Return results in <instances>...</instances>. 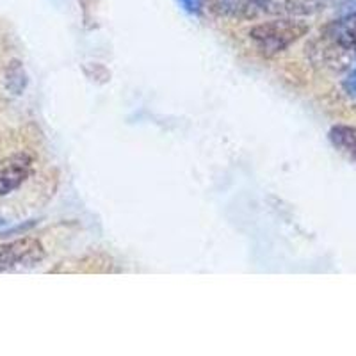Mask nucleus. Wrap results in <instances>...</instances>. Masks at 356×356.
<instances>
[{
  "label": "nucleus",
  "mask_w": 356,
  "mask_h": 356,
  "mask_svg": "<svg viewBox=\"0 0 356 356\" xmlns=\"http://www.w3.org/2000/svg\"><path fill=\"white\" fill-rule=\"evenodd\" d=\"M308 31L310 27L307 22L291 17H280L253 25L250 31V38L260 54L273 57L307 36Z\"/></svg>",
  "instance_id": "1"
},
{
  "label": "nucleus",
  "mask_w": 356,
  "mask_h": 356,
  "mask_svg": "<svg viewBox=\"0 0 356 356\" xmlns=\"http://www.w3.org/2000/svg\"><path fill=\"white\" fill-rule=\"evenodd\" d=\"M207 8L216 17L228 20L287 17L298 11L291 0H207Z\"/></svg>",
  "instance_id": "2"
},
{
  "label": "nucleus",
  "mask_w": 356,
  "mask_h": 356,
  "mask_svg": "<svg viewBox=\"0 0 356 356\" xmlns=\"http://www.w3.org/2000/svg\"><path fill=\"white\" fill-rule=\"evenodd\" d=\"M44 255V246L36 237H20L0 244V273L31 269L38 266Z\"/></svg>",
  "instance_id": "3"
},
{
  "label": "nucleus",
  "mask_w": 356,
  "mask_h": 356,
  "mask_svg": "<svg viewBox=\"0 0 356 356\" xmlns=\"http://www.w3.org/2000/svg\"><path fill=\"white\" fill-rule=\"evenodd\" d=\"M33 173V159L27 154H18L0 162V198L17 191Z\"/></svg>",
  "instance_id": "4"
},
{
  "label": "nucleus",
  "mask_w": 356,
  "mask_h": 356,
  "mask_svg": "<svg viewBox=\"0 0 356 356\" xmlns=\"http://www.w3.org/2000/svg\"><path fill=\"white\" fill-rule=\"evenodd\" d=\"M328 38L339 49L356 52V13L333 22L328 27Z\"/></svg>",
  "instance_id": "5"
},
{
  "label": "nucleus",
  "mask_w": 356,
  "mask_h": 356,
  "mask_svg": "<svg viewBox=\"0 0 356 356\" xmlns=\"http://www.w3.org/2000/svg\"><path fill=\"white\" fill-rule=\"evenodd\" d=\"M328 138L337 150L356 159V125L332 127Z\"/></svg>",
  "instance_id": "6"
},
{
  "label": "nucleus",
  "mask_w": 356,
  "mask_h": 356,
  "mask_svg": "<svg viewBox=\"0 0 356 356\" xmlns=\"http://www.w3.org/2000/svg\"><path fill=\"white\" fill-rule=\"evenodd\" d=\"M29 84L27 72L20 61H11L6 68V88L11 95H22Z\"/></svg>",
  "instance_id": "7"
},
{
  "label": "nucleus",
  "mask_w": 356,
  "mask_h": 356,
  "mask_svg": "<svg viewBox=\"0 0 356 356\" xmlns=\"http://www.w3.org/2000/svg\"><path fill=\"white\" fill-rule=\"evenodd\" d=\"M344 88H346V91H348V95L356 97V66L351 70V72H349L348 77H346Z\"/></svg>",
  "instance_id": "8"
},
{
  "label": "nucleus",
  "mask_w": 356,
  "mask_h": 356,
  "mask_svg": "<svg viewBox=\"0 0 356 356\" xmlns=\"http://www.w3.org/2000/svg\"><path fill=\"white\" fill-rule=\"evenodd\" d=\"M178 2L187 13H198L203 6V0H178Z\"/></svg>",
  "instance_id": "9"
},
{
  "label": "nucleus",
  "mask_w": 356,
  "mask_h": 356,
  "mask_svg": "<svg viewBox=\"0 0 356 356\" xmlns=\"http://www.w3.org/2000/svg\"><path fill=\"white\" fill-rule=\"evenodd\" d=\"M0 225H2V221H0Z\"/></svg>",
  "instance_id": "10"
}]
</instances>
